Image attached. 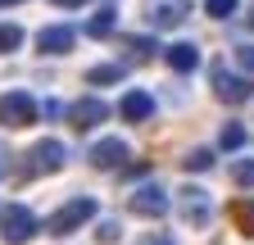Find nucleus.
Instances as JSON below:
<instances>
[{
  "instance_id": "nucleus-1",
  "label": "nucleus",
  "mask_w": 254,
  "mask_h": 245,
  "mask_svg": "<svg viewBox=\"0 0 254 245\" xmlns=\"http://www.w3.org/2000/svg\"><path fill=\"white\" fill-rule=\"evenodd\" d=\"M91 218H95V200H91V195H73L68 204H59L50 218H46V232H50V236H73V232L86 227Z\"/></svg>"
},
{
  "instance_id": "nucleus-2",
  "label": "nucleus",
  "mask_w": 254,
  "mask_h": 245,
  "mask_svg": "<svg viewBox=\"0 0 254 245\" xmlns=\"http://www.w3.org/2000/svg\"><path fill=\"white\" fill-rule=\"evenodd\" d=\"M37 232H41V218H37L27 204H9V209H0V236H5V245H27Z\"/></svg>"
},
{
  "instance_id": "nucleus-3",
  "label": "nucleus",
  "mask_w": 254,
  "mask_h": 245,
  "mask_svg": "<svg viewBox=\"0 0 254 245\" xmlns=\"http://www.w3.org/2000/svg\"><path fill=\"white\" fill-rule=\"evenodd\" d=\"M141 14L154 32H173V27H182L190 18V0H145Z\"/></svg>"
},
{
  "instance_id": "nucleus-4",
  "label": "nucleus",
  "mask_w": 254,
  "mask_h": 245,
  "mask_svg": "<svg viewBox=\"0 0 254 245\" xmlns=\"http://www.w3.org/2000/svg\"><path fill=\"white\" fill-rule=\"evenodd\" d=\"M177 213H182L186 227H209V218H213L209 191H204V186H186V191L177 195Z\"/></svg>"
},
{
  "instance_id": "nucleus-5",
  "label": "nucleus",
  "mask_w": 254,
  "mask_h": 245,
  "mask_svg": "<svg viewBox=\"0 0 254 245\" xmlns=\"http://www.w3.org/2000/svg\"><path fill=\"white\" fill-rule=\"evenodd\" d=\"M37 100L27 96V91H5L0 96V122L5 127H27V122H37Z\"/></svg>"
},
{
  "instance_id": "nucleus-6",
  "label": "nucleus",
  "mask_w": 254,
  "mask_h": 245,
  "mask_svg": "<svg viewBox=\"0 0 254 245\" xmlns=\"http://www.w3.org/2000/svg\"><path fill=\"white\" fill-rule=\"evenodd\" d=\"M213 96L222 100V105H245L250 96H254V82L245 77V73H227V68H213Z\"/></svg>"
},
{
  "instance_id": "nucleus-7",
  "label": "nucleus",
  "mask_w": 254,
  "mask_h": 245,
  "mask_svg": "<svg viewBox=\"0 0 254 245\" xmlns=\"http://www.w3.org/2000/svg\"><path fill=\"white\" fill-rule=\"evenodd\" d=\"M127 209L141 213V218H164V213L173 209V200H168V191L159 186V182H145V186H136V191H132Z\"/></svg>"
},
{
  "instance_id": "nucleus-8",
  "label": "nucleus",
  "mask_w": 254,
  "mask_h": 245,
  "mask_svg": "<svg viewBox=\"0 0 254 245\" xmlns=\"http://www.w3.org/2000/svg\"><path fill=\"white\" fill-rule=\"evenodd\" d=\"M64 164H68V150H64V141L46 136L27 150V173H59Z\"/></svg>"
},
{
  "instance_id": "nucleus-9",
  "label": "nucleus",
  "mask_w": 254,
  "mask_h": 245,
  "mask_svg": "<svg viewBox=\"0 0 254 245\" xmlns=\"http://www.w3.org/2000/svg\"><path fill=\"white\" fill-rule=\"evenodd\" d=\"M127 155H132V150H127V141H118V136H105V141H95L91 145V168H100V173H109V168H123L127 164Z\"/></svg>"
},
{
  "instance_id": "nucleus-10",
  "label": "nucleus",
  "mask_w": 254,
  "mask_h": 245,
  "mask_svg": "<svg viewBox=\"0 0 254 245\" xmlns=\"http://www.w3.org/2000/svg\"><path fill=\"white\" fill-rule=\"evenodd\" d=\"M105 118H109V105H105V100H95V96H86V100H73V105H68V122H73L77 132L100 127Z\"/></svg>"
},
{
  "instance_id": "nucleus-11",
  "label": "nucleus",
  "mask_w": 254,
  "mask_h": 245,
  "mask_svg": "<svg viewBox=\"0 0 254 245\" xmlns=\"http://www.w3.org/2000/svg\"><path fill=\"white\" fill-rule=\"evenodd\" d=\"M73 41H77V32H73L68 23H50V27H41V32H37V50H41V55H68Z\"/></svg>"
},
{
  "instance_id": "nucleus-12",
  "label": "nucleus",
  "mask_w": 254,
  "mask_h": 245,
  "mask_svg": "<svg viewBox=\"0 0 254 245\" xmlns=\"http://www.w3.org/2000/svg\"><path fill=\"white\" fill-rule=\"evenodd\" d=\"M118 114L127 122H145V118H154V96H150V91H127L123 105H118Z\"/></svg>"
},
{
  "instance_id": "nucleus-13",
  "label": "nucleus",
  "mask_w": 254,
  "mask_h": 245,
  "mask_svg": "<svg viewBox=\"0 0 254 245\" xmlns=\"http://www.w3.org/2000/svg\"><path fill=\"white\" fill-rule=\"evenodd\" d=\"M164 59H168V68H173V73H195V68H200V50L190 46V41L168 46V55H164Z\"/></svg>"
},
{
  "instance_id": "nucleus-14",
  "label": "nucleus",
  "mask_w": 254,
  "mask_h": 245,
  "mask_svg": "<svg viewBox=\"0 0 254 245\" xmlns=\"http://www.w3.org/2000/svg\"><path fill=\"white\" fill-rule=\"evenodd\" d=\"M114 27H118V9H95V14L86 18V37L100 41V37H109V32H114Z\"/></svg>"
},
{
  "instance_id": "nucleus-15",
  "label": "nucleus",
  "mask_w": 254,
  "mask_h": 245,
  "mask_svg": "<svg viewBox=\"0 0 254 245\" xmlns=\"http://www.w3.org/2000/svg\"><path fill=\"white\" fill-rule=\"evenodd\" d=\"M86 82L91 86H114V82H123V64H95L86 73Z\"/></svg>"
},
{
  "instance_id": "nucleus-16",
  "label": "nucleus",
  "mask_w": 254,
  "mask_h": 245,
  "mask_svg": "<svg viewBox=\"0 0 254 245\" xmlns=\"http://www.w3.org/2000/svg\"><path fill=\"white\" fill-rule=\"evenodd\" d=\"M182 168H186V173H209V168H213V150L195 145V150H190V155L182 159Z\"/></svg>"
},
{
  "instance_id": "nucleus-17",
  "label": "nucleus",
  "mask_w": 254,
  "mask_h": 245,
  "mask_svg": "<svg viewBox=\"0 0 254 245\" xmlns=\"http://www.w3.org/2000/svg\"><path fill=\"white\" fill-rule=\"evenodd\" d=\"M118 241H123L118 218H100V223H95V245H118Z\"/></svg>"
},
{
  "instance_id": "nucleus-18",
  "label": "nucleus",
  "mask_w": 254,
  "mask_h": 245,
  "mask_svg": "<svg viewBox=\"0 0 254 245\" xmlns=\"http://www.w3.org/2000/svg\"><path fill=\"white\" fill-rule=\"evenodd\" d=\"M23 46V27L18 23H0V55H14Z\"/></svg>"
},
{
  "instance_id": "nucleus-19",
  "label": "nucleus",
  "mask_w": 254,
  "mask_h": 245,
  "mask_svg": "<svg viewBox=\"0 0 254 245\" xmlns=\"http://www.w3.org/2000/svg\"><path fill=\"white\" fill-rule=\"evenodd\" d=\"M123 46H127V55H132L136 64H145V59L154 55V41H150V37H127Z\"/></svg>"
},
{
  "instance_id": "nucleus-20",
  "label": "nucleus",
  "mask_w": 254,
  "mask_h": 245,
  "mask_svg": "<svg viewBox=\"0 0 254 245\" xmlns=\"http://www.w3.org/2000/svg\"><path fill=\"white\" fill-rule=\"evenodd\" d=\"M218 145H222V150H241V145H245V127H241V122H227L222 136H218Z\"/></svg>"
},
{
  "instance_id": "nucleus-21",
  "label": "nucleus",
  "mask_w": 254,
  "mask_h": 245,
  "mask_svg": "<svg viewBox=\"0 0 254 245\" xmlns=\"http://www.w3.org/2000/svg\"><path fill=\"white\" fill-rule=\"evenodd\" d=\"M232 182L236 186H254V159H236L232 164Z\"/></svg>"
},
{
  "instance_id": "nucleus-22",
  "label": "nucleus",
  "mask_w": 254,
  "mask_h": 245,
  "mask_svg": "<svg viewBox=\"0 0 254 245\" xmlns=\"http://www.w3.org/2000/svg\"><path fill=\"white\" fill-rule=\"evenodd\" d=\"M204 9H209V18H232L241 9V0H204Z\"/></svg>"
},
{
  "instance_id": "nucleus-23",
  "label": "nucleus",
  "mask_w": 254,
  "mask_h": 245,
  "mask_svg": "<svg viewBox=\"0 0 254 245\" xmlns=\"http://www.w3.org/2000/svg\"><path fill=\"white\" fill-rule=\"evenodd\" d=\"M236 64L245 73H254V46H236Z\"/></svg>"
},
{
  "instance_id": "nucleus-24",
  "label": "nucleus",
  "mask_w": 254,
  "mask_h": 245,
  "mask_svg": "<svg viewBox=\"0 0 254 245\" xmlns=\"http://www.w3.org/2000/svg\"><path fill=\"white\" fill-rule=\"evenodd\" d=\"M136 245H177V241H173L168 232H150V236H141Z\"/></svg>"
},
{
  "instance_id": "nucleus-25",
  "label": "nucleus",
  "mask_w": 254,
  "mask_h": 245,
  "mask_svg": "<svg viewBox=\"0 0 254 245\" xmlns=\"http://www.w3.org/2000/svg\"><path fill=\"white\" fill-rule=\"evenodd\" d=\"M59 9H82V5H91V0H55Z\"/></svg>"
},
{
  "instance_id": "nucleus-26",
  "label": "nucleus",
  "mask_w": 254,
  "mask_h": 245,
  "mask_svg": "<svg viewBox=\"0 0 254 245\" xmlns=\"http://www.w3.org/2000/svg\"><path fill=\"white\" fill-rule=\"evenodd\" d=\"M245 23H250V27H254V5H250V14H245Z\"/></svg>"
},
{
  "instance_id": "nucleus-27",
  "label": "nucleus",
  "mask_w": 254,
  "mask_h": 245,
  "mask_svg": "<svg viewBox=\"0 0 254 245\" xmlns=\"http://www.w3.org/2000/svg\"><path fill=\"white\" fill-rule=\"evenodd\" d=\"M5 5H23V0H0V9H5Z\"/></svg>"
},
{
  "instance_id": "nucleus-28",
  "label": "nucleus",
  "mask_w": 254,
  "mask_h": 245,
  "mask_svg": "<svg viewBox=\"0 0 254 245\" xmlns=\"http://www.w3.org/2000/svg\"><path fill=\"white\" fill-rule=\"evenodd\" d=\"M0 173H5V159H0Z\"/></svg>"
}]
</instances>
